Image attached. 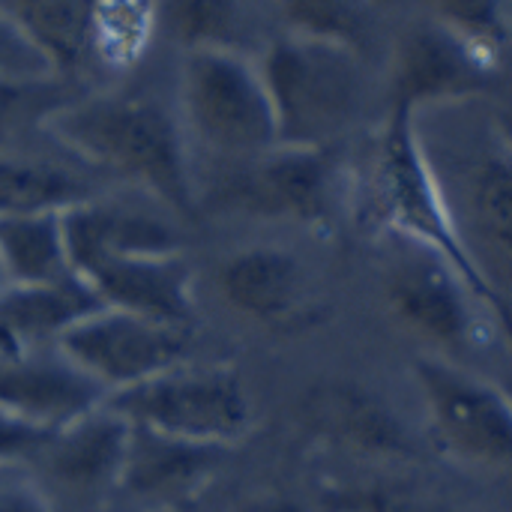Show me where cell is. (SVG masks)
Segmentation results:
<instances>
[{"mask_svg": "<svg viewBox=\"0 0 512 512\" xmlns=\"http://www.w3.org/2000/svg\"><path fill=\"white\" fill-rule=\"evenodd\" d=\"M102 303L81 282L9 285L0 282V360L54 351L60 339Z\"/></svg>", "mask_w": 512, "mask_h": 512, "instance_id": "18", "label": "cell"}, {"mask_svg": "<svg viewBox=\"0 0 512 512\" xmlns=\"http://www.w3.org/2000/svg\"><path fill=\"white\" fill-rule=\"evenodd\" d=\"M348 219L375 237L411 240L453 261V267L471 282L489 321L512 342V303L471 255L423 147L417 114L390 108L363 162L351 165Z\"/></svg>", "mask_w": 512, "mask_h": 512, "instance_id": "1", "label": "cell"}, {"mask_svg": "<svg viewBox=\"0 0 512 512\" xmlns=\"http://www.w3.org/2000/svg\"><path fill=\"white\" fill-rule=\"evenodd\" d=\"M75 276L102 306L192 327L195 276L180 249H117L81 258Z\"/></svg>", "mask_w": 512, "mask_h": 512, "instance_id": "12", "label": "cell"}, {"mask_svg": "<svg viewBox=\"0 0 512 512\" xmlns=\"http://www.w3.org/2000/svg\"><path fill=\"white\" fill-rule=\"evenodd\" d=\"M57 348L108 396H114L186 363L192 348V327L99 306L81 318Z\"/></svg>", "mask_w": 512, "mask_h": 512, "instance_id": "9", "label": "cell"}, {"mask_svg": "<svg viewBox=\"0 0 512 512\" xmlns=\"http://www.w3.org/2000/svg\"><path fill=\"white\" fill-rule=\"evenodd\" d=\"M225 303L267 330H303L318 321V303L306 264L282 246H249L219 267Z\"/></svg>", "mask_w": 512, "mask_h": 512, "instance_id": "13", "label": "cell"}, {"mask_svg": "<svg viewBox=\"0 0 512 512\" xmlns=\"http://www.w3.org/2000/svg\"><path fill=\"white\" fill-rule=\"evenodd\" d=\"M147 512H174V510H147Z\"/></svg>", "mask_w": 512, "mask_h": 512, "instance_id": "34", "label": "cell"}, {"mask_svg": "<svg viewBox=\"0 0 512 512\" xmlns=\"http://www.w3.org/2000/svg\"><path fill=\"white\" fill-rule=\"evenodd\" d=\"M426 18L501 60L512 36L510 0H423Z\"/></svg>", "mask_w": 512, "mask_h": 512, "instance_id": "25", "label": "cell"}, {"mask_svg": "<svg viewBox=\"0 0 512 512\" xmlns=\"http://www.w3.org/2000/svg\"><path fill=\"white\" fill-rule=\"evenodd\" d=\"M0 512H57L27 462H0Z\"/></svg>", "mask_w": 512, "mask_h": 512, "instance_id": "29", "label": "cell"}, {"mask_svg": "<svg viewBox=\"0 0 512 512\" xmlns=\"http://www.w3.org/2000/svg\"><path fill=\"white\" fill-rule=\"evenodd\" d=\"M0 75L18 81H54L51 63L39 54V48L24 36V30L9 18L0 6Z\"/></svg>", "mask_w": 512, "mask_h": 512, "instance_id": "28", "label": "cell"}, {"mask_svg": "<svg viewBox=\"0 0 512 512\" xmlns=\"http://www.w3.org/2000/svg\"><path fill=\"white\" fill-rule=\"evenodd\" d=\"M228 210L267 222H291L309 231H333L348 219L351 165L339 147L276 144L252 159L219 189Z\"/></svg>", "mask_w": 512, "mask_h": 512, "instance_id": "6", "label": "cell"}, {"mask_svg": "<svg viewBox=\"0 0 512 512\" xmlns=\"http://www.w3.org/2000/svg\"><path fill=\"white\" fill-rule=\"evenodd\" d=\"M306 429L327 447L369 462L420 459L417 441L402 417L372 390L351 381L315 387L303 402Z\"/></svg>", "mask_w": 512, "mask_h": 512, "instance_id": "14", "label": "cell"}, {"mask_svg": "<svg viewBox=\"0 0 512 512\" xmlns=\"http://www.w3.org/2000/svg\"><path fill=\"white\" fill-rule=\"evenodd\" d=\"M285 33L348 45L360 54L375 42V0H276Z\"/></svg>", "mask_w": 512, "mask_h": 512, "instance_id": "22", "label": "cell"}, {"mask_svg": "<svg viewBox=\"0 0 512 512\" xmlns=\"http://www.w3.org/2000/svg\"><path fill=\"white\" fill-rule=\"evenodd\" d=\"M159 27L156 0H96L93 63L126 72L144 60Z\"/></svg>", "mask_w": 512, "mask_h": 512, "instance_id": "23", "label": "cell"}, {"mask_svg": "<svg viewBox=\"0 0 512 512\" xmlns=\"http://www.w3.org/2000/svg\"><path fill=\"white\" fill-rule=\"evenodd\" d=\"M384 264V297L402 327L420 336L441 357H456L477 345L480 312L471 282L429 246L390 237Z\"/></svg>", "mask_w": 512, "mask_h": 512, "instance_id": "8", "label": "cell"}, {"mask_svg": "<svg viewBox=\"0 0 512 512\" xmlns=\"http://www.w3.org/2000/svg\"><path fill=\"white\" fill-rule=\"evenodd\" d=\"M432 444L453 462L512 477V396L504 384L426 354L411 366Z\"/></svg>", "mask_w": 512, "mask_h": 512, "instance_id": "7", "label": "cell"}, {"mask_svg": "<svg viewBox=\"0 0 512 512\" xmlns=\"http://www.w3.org/2000/svg\"><path fill=\"white\" fill-rule=\"evenodd\" d=\"M228 450L168 438L132 426L129 456L120 492L147 504V510H174L198 498L219 474Z\"/></svg>", "mask_w": 512, "mask_h": 512, "instance_id": "17", "label": "cell"}, {"mask_svg": "<svg viewBox=\"0 0 512 512\" xmlns=\"http://www.w3.org/2000/svg\"><path fill=\"white\" fill-rule=\"evenodd\" d=\"M165 18L183 48L243 51L249 36V0H165Z\"/></svg>", "mask_w": 512, "mask_h": 512, "instance_id": "24", "label": "cell"}, {"mask_svg": "<svg viewBox=\"0 0 512 512\" xmlns=\"http://www.w3.org/2000/svg\"><path fill=\"white\" fill-rule=\"evenodd\" d=\"M39 126L78 162L138 186L162 207L180 216L198 210L192 147L183 123L156 99L135 93L63 99Z\"/></svg>", "mask_w": 512, "mask_h": 512, "instance_id": "2", "label": "cell"}, {"mask_svg": "<svg viewBox=\"0 0 512 512\" xmlns=\"http://www.w3.org/2000/svg\"><path fill=\"white\" fill-rule=\"evenodd\" d=\"M498 72V60L474 48L462 36L435 24L417 21L399 42L390 75V108L411 114L465 105L483 93Z\"/></svg>", "mask_w": 512, "mask_h": 512, "instance_id": "11", "label": "cell"}, {"mask_svg": "<svg viewBox=\"0 0 512 512\" xmlns=\"http://www.w3.org/2000/svg\"><path fill=\"white\" fill-rule=\"evenodd\" d=\"M456 168L471 255L480 264L483 252H492V261L512 279V138L492 123L483 126Z\"/></svg>", "mask_w": 512, "mask_h": 512, "instance_id": "16", "label": "cell"}, {"mask_svg": "<svg viewBox=\"0 0 512 512\" xmlns=\"http://www.w3.org/2000/svg\"><path fill=\"white\" fill-rule=\"evenodd\" d=\"M51 84L54 81H18V78L0 75V153L15 138V132L24 126V120L33 117L42 123V117L63 102V99H57V102L45 99Z\"/></svg>", "mask_w": 512, "mask_h": 512, "instance_id": "27", "label": "cell"}, {"mask_svg": "<svg viewBox=\"0 0 512 512\" xmlns=\"http://www.w3.org/2000/svg\"><path fill=\"white\" fill-rule=\"evenodd\" d=\"M45 438V432H36L27 423L0 411V462H30L45 444Z\"/></svg>", "mask_w": 512, "mask_h": 512, "instance_id": "30", "label": "cell"}, {"mask_svg": "<svg viewBox=\"0 0 512 512\" xmlns=\"http://www.w3.org/2000/svg\"><path fill=\"white\" fill-rule=\"evenodd\" d=\"M258 66L285 147H339L366 111V54L348 45L282 33Z\"/></svg>", "mask_w": 512, "mask_h": 512, "instance_id": "3", "label": "cell"}, {"mask_svg": "<svg viewBox=\"0 0 512 512\" xmlns=\"http://www.w3.org/2000/svg\"><path fill=\"white\" fill-rule=\"evenodd\" d=\"M129 426L234 450L255 426V402L228 363H180L105 399Z\"/></svg>", "mask_w": 512, "mask_h": 512, "instance_id": "5", "label": "cell"}, {"mask_svg": "<svg viewBox=\"0 0 512 512\" xmlns=\"http://www.w3.org/2000/svg\"><path fill=\"white\" fill-rule=\"evenodd\" d=\"M228 512H306L297 501L285 498V495H255L240 501L237 507H231Z\"/></svg>", "mask_w": 512, "mask_h": 512, "instance_id": "31", "label": "cell"}, {"mask_svg": "<svg viewBox=\"0 0 512 512\" xmlns=\"http://www.w3.org/2000/svg\"><path fill=\"white\" fill-rule=\"evenodd\" d=\"M132 426L105 402L51 432L27 462L57 512L93 510L123 486Z\"/></svg>", "mask_w": 512, "mask_h": 512, "instance_id": "10", "label": "cell"}, {"mask_svg": "<svg viewBox=\"0 0 512 512\" xmlns=\"http://www.w3.org/2000/svg\"><path fill=\"white\" fill-rule=\"evenodd\" d=\"M0 6L51 63L54 75H72L93 63L96 0H0Z\"/></svg>", "mask_w": 512, "mask_h": 512, "instance_id": "19", "label": "cell"}, {"mask_svg": "<svg viewBox=\"0 0 512 512\" xmlns=\"http://www.w3.org/2000/svg\"><path fill=\"white\" fill-rule=\"evenodd\" d=\"M378 6H387V3H399V0H375Z\"/></svg>", "mask_w": 512, "mask_h": 512, "instance_id": "32", "label": "cell"}, {"mask_svg": "<svg viewBox=\"0 0 512 512\" xmlns=\"http://www.w3.org/2000/svg\"><path fill=\"white\" fill-rule=\"evenodd\" d=\"M108 393L54 351L0 360V411L36 432H57L105 405Z\"/></svg>", "mask_w": 512, "mask_h": 512, "instance_id": "15", "label": "cell"}, {"mask_svg": "<svg viewBox=\"0 0 512 512\" xmlns=\"http://www.w3.org/2000/svg\"><path fill=\"white\" fill-rule=\"evenodd\" d=\"M78 279L69 258L63 213L0 219V282L51 285Z\"/></svg>", "mask_w": 512, "mask_h": 512, "instance_id": "20", "label": "cell"}, {"mask_svg": "<svg viewBox=\"0 0 512 512\" xmlns=\"http://www.w3.org/2000/svg\"><path fill=\"white\" fill-rule=\"evenodd\" d=\"M504 387H507V390H510V396H512V381H510V384H504Z\"/></svg>", "mask_w": 512, "mask_h": 512, "instance_id": "33", "label": "cell"}, {"mask_svg": "<svg viewBox=\"0 0 512 512\" xmlns=\"http://www.w3.org/2000/svg\"><path fill=\"white\" fill-rule=\"evenodd\" d=\"M90 198L93 192L87 180L66 165L18 156L9 150L0 153V219L69 213Z\"/></svg>", "mask_w": 512, "mask_h": 512, "instance_id": "21", "label": "cell"}, {"mask_svg": "<svg viewBox=\"0 0 512 512\" xmlns=\"http://www.w3.org/2000/svg\"><path fill=\"white\" fill-rule=\"evenodd\" d=\"M180 123L189 147L252 159L276 147V117L258 60L234 48H189L177 81Z\"/></svg>", "mask_w": 512, "mask_h": 512, "instance_id": "4", "label": "cell"}, {"mask_svg": "<svg viewBox=\"0 0 512 512\" xmlns=\"http://www.w3.org/2000/svg\"><path fill=\"white\" fill-rule=\"evenodd\" d=\"M330 512H465L456 504L435 498L411 486L363 483L336 489L330 495Z\"/></svg>", "mask_w": 512, "mask_h": 512, "instance_id": "26", "label": "cell"}]
</instances>
